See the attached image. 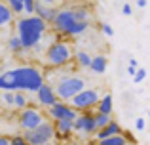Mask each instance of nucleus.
Returning <instances> with one entry per match:
<instances>
[{"label":"nucleus","instance_id":"obj_1","mask_svg":"<svg viewBox=\"0 0 150 145\" xmlns=\"http://www.w3.org/2000/svg\"><path fill=\"white\" fill-rule=\"evenodd\" d=\"M10 73L13 76L15 90H21V92H36L44 82V73L33 65L10 69Z\"/></svg>","mask_w":150,"mask_h":145},{"label":"nucleus","instance_id":"obj_2","mask_svg":"<svg viewBox=\"0 0 150 145\" xmlns=\"http://www.w3.org/2000/svg\"><path fill=\"white\" fill-rule=\"evenodd\" d=\"M74 57V50L72 46L69 44V42H53V44L48 46V50H46V63L50 65V67H63V65L70 63V59Z\"/></svg>","mask_w":150,"mask_h":145},{"label":"nucleus","instance_id":"obj_3","mask_svg":"<svg viewBox=\"0 0 150 145\" xmlns=\"http://www.w3.org/2000/svg\"><path fill=\"white\" fill-rule=\"evenodd\" d=\"M82 88H86V80L82 76H76V74H67V76H61L59 80H55V96L61 101H69L74 94H78Z\"/></svg>","mask_w":150,"mask_h":145},{"label":"nucleus","instance_id":"obj_4","mask_svg":"<svg viewBox=\"0 0 150 145\" xmlns=\"http://www.w3.org/2000/svg\"><path fill=\"white\" fill-rule=\"evenodd\" d=\"M23 138H25V141L29 145H50L55 139L53 122H50V120L44 119L38 126L30 128V130H25Z\"/></svg>","mask_w":150,"mask_h":145},{"label":"nucleus","instance_id":"obj_5","mask_svg":"<svg viewBox=\"0 0 150 145\" xmlns=\"http://www.w3.org/2000/svg\"><path fill=\"white\" fill-rule=\"evenodd\" d=\"M99 92L93 88H82L78 94H74L70 97V105H72L76 111H88V109H95L97 101H99Z\"/></svg>","mask_w":150,"mask_h":145},{"label":"nucleus","instance_id":"obj_6","mask_svg":"<svg viewBox=\"0 0 150 145\" xmlns=\"http://www.w3.org/2000/svg\"><path fill=\"white\" fill-rule=\"evenodd\" d=\"M44 113L40 111L38 107H30V105H25L19 113V126L23 130H30V128L38 126V124L44 120Z\"/></svg>","mask_w":150,"mask_h":145},{"label":"nucleus","instance_id":"obj_7","mask_svg":"<svg viewBox=\"0 0 150 145\" xmlns=\"http://www.w3.org/2000/svg\"><path fill=\"white\" fill-rule=\"evenodd\" d=\"M76 115H78L76 109H74L72 105H69L67 101H61V99H57L55 103H51L48 107V116L51 120H55V119H70V120H74Z\"/></svg>","mask_w":150,"mask_h":145},{"label":"nucleus","instance_id":"obj_8","mask_svg":"<svg viewBox=\"0 0 150 145\" xmlns=\"http://www.w3.org/2000/svg\"><path fill=\"white\" fill-rule=\"evenodd\" d=\"M72 130L74 132H84V134L91 136L95 134V122H93V113L91 109H88V111H82L76 115V119L72 120Z\"/></svg>","mask_w":150,"mask_h":145},{"label":"nucleus","instance_id":"obj_9","mask_svg":"<svg viewBox=\"0 0 150 145\" xmlns=\"http://www.w3.org/2000/svg\"><path fill=\"white\" fill-rule=\"evenodd\" d=\"M51 23H53V27H55V31H57V33L67 34V36H69L70 29H72V25L76 21H74V17H72L70 8H67V10L55 11V17H53V21H51Z\"/></svg>","mask_w":150,"mask_h":145},{"label":"nucleus","instance_id":"obj_10","mask_svg":"<svg viewBox=\"0 0 150 145\" xmlns=\"http://www.w3.org/2000/svg\"><path fill=\"white\" fill-rule=\"evenodd\" d=\"M15 25H17V27H27V29L38 31V33H46V31H48V23H46L42 17H38L36 14H29L27 17L17 19Z\"/></svg>","mask_w":150,"mask_h":145},{"label":"nucleus","instance_id":"obj_11","mask_svg":"<svg viewBox=\"0 0 150 145\" xmlns=\"http://www.w3.org/2000/svg\"><path fill=\"white\" fill-rule=\"evenodd\" d=\"M36 94H38V103L44 105V107H50L51 103L57 101V96H55L53 88L50 84H46V82H42V86L36 90Z\"/></svg>","mask_w":150,"mask_h":145},{"label":"nucleus","instance_id":"obj_12","mask_svg":"<svg viewBox=\"0 0 150 145\" xmlns=\"http://www.w3.org/2000/svg\"><path fill=\"white\" fill-rule=\"evenodd\" d=\"M53 128H55V136H57V138H69L74 132L72 130V120L70 119H55Z\"/></svg>","mask_w":150,"mask_h":145},{"label":"nucleus","instance_id":"obj_13","mask_svg":"<svg viewBox=\"0 0 150 145\" xmlns=\"http://www.w3.org/2000/svg\"><path fill=\"white\" fill-rule=\"evenodd\" d=\"M55 8L53 6H46V4H40V2H34V11L33 14H36L38 17H42L46 23H51L55 17Z\"/></svg>","mask_w":150,"mask_h":145},{"label":"nucleus","instance_id":"obj_14","mask_svg":"<svg viewBox=\"0 0 150 145\" xmlns=\"http://www.w3.org/2000/svg\"><path fill=\"white\" fill-rule=\"evenodd\" d=\"M122 126L116 122V120H110L108 124H105L103 128H99V130L95 132L97 139H103V138H108V136H114V134H122Z\"/></svg>","mask_w":150,"mask_h":145},{"label":"nucleus","instance_id":"obj_15","mask_svg":"<svg viewBox=\"0 0 150 145\" xmlns=\"http://www.w3.org/2000/svg\"><path fill=\"white\" fill-rule=\"evenodd\" d=\"M106 67H108V59H106V56H95L91 57V61H89V71L97 73V74H103L106 73Z\"/></svg>","mask_w":150,"mask_h":145},{"label":"nucleus","instance_id":"obj_16","mask_svg":"<svg viewBox=\"0 0 150 145\" xmlns=\"http://www.w3.org/2000/svg\"><path fill=\"white\" fill-rule=\"evenodd\" d=\"M11 23H13V11L8 8L6 2H2V0H0V29L10 27Z\"/></svg>","mask_w":150,"mask_h":145},{"label":"nucleus","instance_id":"obj_17","mask_svg":"<svg viewBox=\"0 0 150 145\" xmlns=\"http://www.w3.org/2000/svg\"><path fill=\"white\" fill-rule=\"evenodd\" d=\"M99 145H133V143H129L124 134H114V136L99 139Z\"/></svg>","mask_w":150,"mask_h":145},{"label":"nucleus","instance_id":"obj_18","mask_svg":"<svg viewBox=\"0 0 150 145\" xmlns=\"http://www.w3.org/2000/svg\"><path fill=\"white\" fill-rule=\"evenodd\" d=\"M95 107H97L99 113H108V115H112V94H105L103 97H99Z\"/></svg>","mask_w":150,"mask_h":145},{"label":"nucleus","instance_id":"obj_19","mask_svg":"<svg viewBox=\"0 0 150 145\" xmlns=\"http://www.w3.org/2000/svg\"><path fill=\"white\" fill-rule=\"evenodd\" d=\"M72 11V17L74 21H89V10L84 6H76V8H70Z\"/></svg>","mask_w":150,"mask_h":145},{"label":"nucleus","instance_id":"obj_20","mask_svg":"<svg viewBox=\"0 0 150 145\" xmlns=\"http://www.w3.org/2000/svg\"><path fill=\"white\" fill-rule=\"evenodd\" d=\"M110 120H112V116L108 115V113H99V111H95L93 113V122H95V128L99 130V128H103L105 124H108ZM95 130V132H97Z\"/></svg>","mask_w":150,"mask_h":145},{"label":"nucleus","instance_id":"obj_21","mask_svg":"<svg viewBox=\"0 0 150 145\" xmlns=\"http://www.w3.org/2000/svg\"><path fill=\"white\" fill-rule=\"evenodd\" d=\"M74 57H76V63H78V67H82V69H88V67H89V61H91V56H89L88 52L80 50V52H76V54H74Z\"/></svg>","mask_w":150,"mask_h":145},{"label":"nucleus","instance_id":"obj_22","mask_svg":"<svg viewBox=\"0 0 150 145\" xmlns=\"http://www.w3.org/2000/svg\"><path fill=\"white\" fill-rule=\"evenodd\" d=\"M8 46H10V50L13 54H21L23 52V46H21V40H19L17 34H11L10 38H8Z\"/></svg>","mask_w":150,"mask_h":145},{"label":"nucleus","instance_id":"obj_23","mask_svg":"<svg viewBox=\"0 0 150 145\" xmlns=\"http://www.w3.org/2000/svg\"><path fill=\"white\" fill-rule=\"evenodd\" d=\"M89 27V21H76L72 25V29H70V33H69V36H78V34H82L86 29Z\"/></svg>","mask_w":150,"mask_h":145},{"label":"nucleus","instance_id":"obj_24","mask_svg":"<svg viewBox=\"0 0 150 145\" xmlns=\"http://www.w3.org/2000/svg\"><path fill=\"white\" fill-rule=\"evenodd\" d=\"M27 105V96L21 92V90H15L13 92V107L15 109H23Z\"/></svg>","mask_w":150,"mask_h":145},{"label":"nucleus","instance_id":"obj_25","mask_svg":"<svg viewBox=\"0 0 150 145\" xmlns=\"http://www.w3.org/2000/svg\"><path fill=\"white\" fill-rule=\"evenodd\" d=\"M8 8L13 11V15L23 14V0H8Z\"/></svg>","mask_w":150,"mask_h":145},{"label":"nucleus","instance_id":"obj_26","mask_svg":"<svg viewBox=\"0 0 150 145\" xmlns=\"http://www.w3.org/2000/svg\"><path fill=\"white\" fill-rule=\"evenodd\" d=\"M144 78H146V69H139V67H137L135 74H133V82H135V84H139V82H143Z\"/></svg>","mask_w":150,"mask_h":145},{"label":"nucleus","instance_id":"obj_27","mask_svg":"<svg viewBox=\"0 0 150 145\" xmlns=\"http://www.w3.org/2000/svg\"><path fill=\"white\" fill-rule=\"evenodd\" d=\"M2 101H4L6 105H10V107H13V92H8V90H4Z\"/></svg>","mask_w":150,"mask_h":145},{"label":"nucleus","instance_id":"obj_28","mask_svg":"<svg viewBox=\"0 0 150 145\" xmlns=\"http://www.w3.org/2000/svg\"><path fill=\"white\" fill-rule=\"evenodd\" d=\"M10 145H29V143L25 141V138H23V136L15 134V136H11V138H10Z\"/></svg>","mask_w":150,"mask_h":145},{"label":"nucleus","instance_id":"obj_29","mask_svg":"<svg viewBox=\"0 0 150 145\" xmlns=\"http://www.w3.org/2000/svg\"><path fill=\"white\" fill-rule=\"evenodd\" d=\"M34 2H36V0H23V11L33 14L34 11Z\"/></svg>","mask_w":150,"mask_h":145},{"label":"nucleus","instance_id":"obj_30","mask_svg":"<svg viewBox=\"0 0 150 145\" xmlns=\"http://www.w3.org/2000/svg\"><path fill=\"white\" fill-rule=\"evenodd\" d=\"M101 31L106 34V36H112V34H114V29L108 25V23H101Z\"/></svg>","mask_w":150,"mask_h":145},{"label":"nucleus","instance_id":"obj_31","mask_svg":"<svg viewBox=\"0 0 150 145\" xmlns=\"http://www.w3.org/2000/svg\"><path fill=\"white\" fill-rule=\"evenodd\" d=\"M36 2L46 4V6H57V4H61V0H36Z\"/></svg>","mask_w":150,"mask_h":145},{"label":"nucleus","instance_id":"obj_32","mask_svg":"<svg viewBox=\"0 0 150 145\" xmlns=\"http://www.w3.org/2000/svg\"><path fill=\"white\" fill-rule=\"evenodd\" d=\"M135 128H137L139 132H143V130H144V119H137V120H135Z\"/></svg>","mask_w":150,"mask_h":145},{"label":"nucleus","instance_id":"obj_33","mask_svg":"<svg viewBox=\"0 0 150 145\" xmlns=\"http://www.w3.org/2000/svg\"><path fill=\"white\" fill-rule=\"evenodd\" d=\"M122 11H124V15H131V14H133V8H131V4H124Z\"/></svg>","mask_w":150,"mask_h":145},{"label":"nucleus","instance_id":"obj_34","mask_svg":"<svg viewBox=\"0 0 150 145\" xmlns=\"http://www.w3.org/2000/svg\"><path fill=\"white\" fill-rule=\"evenodd\" d=\"M0 145H10V138L8 136H0Z\"/></svg>","mask_w":150,"mask_h":145},{"label":"nucleus","instance_id":"obj_35","mask_svg":"<svg viewBox=\"0 0 150 145\" xmlns=\"http://www.w3.org/2000/svg\"><path fill=\"white\" fill-rule=\"evenodd\" d=\"M148 0H137V8H146Z\"/></svg>","mask_w":150,"mask_h":145},{"label":"nucleus","instance_id":"obj_36","mask_svg":"<svg viewBox=\"0 0 150 145\" xmlns=\"http://www.w3.org/2000/svg\"><path fill=\"white\" fill-rule=\"evenodd\" d=\"M135 71H137V67H133V65H129V67H127V73L131 74V76L135 74Z\"/></svg>","mask_w":150,"mask_h":145},{"label":"nucleus","instance_id":"obj_37","mask_svg":"<svg viewBox=\"0 0 150 145\" xmlns=\"http://www.w3.org/2000/svg\"><path fill=\"white\" fill-rule=\"evenodd\" d=\"M129 65H133V67H139V61H137V59H133V57H131V59H129Z\"/></svg>","mask_w":150,"mask_h":145},{"label":"nucleus","instance_id":"obj_38","mask_svg":"<svg viewBox=\"0 0 150 145\" xmlns=\"http://www.w3.org/2000/svg\"><path fill=\"white\" fill-rule=\"evenodd\" d=\"M59 145H65V143H59Z\"/></svg>","mask_w":150,"mask_h":145}]
</instances>
